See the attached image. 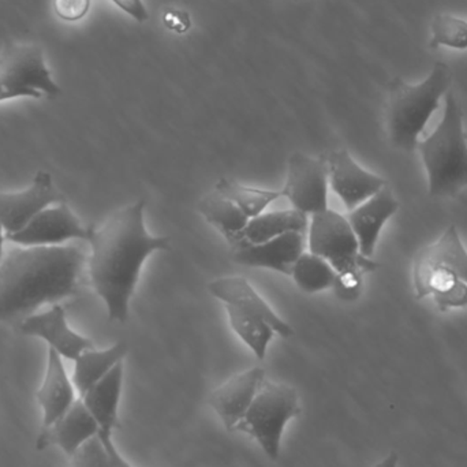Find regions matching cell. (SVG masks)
I'll list each match as a JSON object with an SVG mask.
<instances>
[{
  "label": "cell",
  "instance_id": "5bb4252c",
  "mask_svg": "<svg viewBox=\"0 0 467 467\" xmlns=\"http://www.w3.org/2000/svg\"><path fill=\"white\" fill-rule=\"evenodd\" d=\"M306 234H285L261 244L233 247V260L250 268L271 269L290 276L294 264L306 250Z\"/></svg>",
  "mask_w": 467,
  "mask_h": 467
},
{
  "label": "cell",
  "instance_id": "52a82bcc",
  "mask_svg": "<svg viewBox=\"0 0 467 467\" xmlns=\"http://www.w3.org/2000/svg\"><path fill=\"white\" fill-rule=\"evenodd\" d=\"M299 411L301 408L296 389L287 384L265 380L249 410L234 431L254 439L264 454L276 461L285 425L298 416Z\"/></svg>",
  "mask_w": 467,
  "mask_h": 467
},
{
  "label": "cell",
  "instance_id": "8fae6325",
  "mask_svg": "<svg viewBox=\"0 0 467 467\" xmlns=\"http://www.w3.org/2000/svg\"><path fill=\"white\" fill-rule=\"evenodd\" d=\"M63 202L51 174L38 171L26 189L16 193H0V224L5 235L21 232L38 213Z\"/></svg>",
  "mask_w": 467,
  "mask_h": 467
},
{
  "label": "cell",
  "instance_id": "83f0119b",
  "mask_svg": "<svg viewBox=\"0 0 467 467\" xmlns=\"http://www.w3.org/2000/svg\"><path fill=\"white\" fill-rule=\"evenodd\" d=\"M71 467H115L100 433L71 455Z\"/></svg>",
  "mask_w": 467,
  "mask_h": 467
},
{
  "label": "cell",
  "instance_id": "f546056e",
  "mask_svg": "<svg viewBox=\"0 0 467 467\" xmlns=\"http://www.w3.org/2000/svg\"><path fill=\"white\" fill-rule=\"evenodd\" d=\"M111 2L140 24L150 19L147 5H144L142 0H111Z\"/></svg>",
  "mask_w": 467,
  "mask_h": 467
},
{
  "label": "cell",
  "instance_id": "9a60e30c",
  "mask_svg": "<svg viewBox=\"0 0 467 467\" xmlns=\"http://www.w3.org/2000/svg\"><path fill=\"white\" fill-rule=\"evenodd\" d=\"M264 383L265 370L263 368H252L234 376L211 394V408L227 430H235Z\"/></svg>",
  "mask_w": 467,
  "mask_h": 467
},
{
  "label": "cell",
  "instance_id": "5b68a950",
  "mask_svg": "<svg viewBox=\"0 0 467 467\" xmlns=\"http://www.w3.org/2000/svg\"><path fill=\"white\" fill-rule=\"evenodd\" d=\"M417 150L427 170L431 196L454 197L467 188V136L462 109L452 93H447L438 128Z\"/></svg>",
  "mask_w": 467,
  "mask_h": 467
},
{
  "label": "cell",
  "instance_id": "1f68e13d",
  "mask_svg": "<svg viewBox=\"0 0 467 467\" xmlns=\"http://www.w3.org/2000/svg\"><path fill=\"white\" fill-rule=\"evenodd\" d=\"M398 463H400V457L397 452L391 451L373 467H398Z\"/></svg>",
  "mask_w": 467,
  "mask_h": 467
},
{
  "label": "cell",
  "instance_id": "ba28073f",
  "mask_svg": "<svg viewBox=\"0 0 467 467\" xmlns=\"http://www.w3.org/2000/svg\"><path fill=\"white\" fill-rule=\"evenodd\" d=\"M62 93L38 44L8 41L0 51V103L18 98L57 99Z\"/></svg>",
  "mask_w": 467,
  "mask_h": 467
},
{
  "label": "cell",
  "instance_id": "7c38bea8",
  "mask_svg": "<svg viewBox=\"0 0 467 467\" xmlns=\"http://www.w3.org/2000/svg\"><path fill=\"white\" fill-rule=\"evenodd\" d=\"M326 163L329 186L348 213L387 186L386 180L362 169L346 150H332Z\"/></svg>",
  "mask_w": 467,
  "mask_h": 467
},
{
  "label": "cell",
  "instance_id": "d4e9b609",
  "mask_svg": "<svg viewBox=\"0 0 467 467\" xmlns=\"http://www.w3.org/2000/svg\"><path fill=\"white\" fill-rule=\"evenodd\" d=\"M226 310L234 332L258 359L265 358L269 343L276 334L275 329L263 318L255 317L232 305H226Z\"/></svg>",
  "mask_w": 467,
  "mask_h": 467
},
{
  "label": "cell",
  "instance_id": "7a4b0ae2",
  "mask_svg": "<svg viewBox=\"0 0 467 467\" xmlns=\"http://www.w3.org/2000/svg\"><path fill=\"white\" fill-rule=\"evenodd\" d=\"M87 263L77 244L8 247L0 264V321L76 296Z\"/></svg>",
  "mask_w": 467,
  "mask_h": 467
},
{
  "label": "cell",
  "instance_id": "3957f363",
  "mask_svg": "<svg viewBox=\"0 0 467 467\" xmlns=\"http://www.w3.org/2000/svg\"><path fill=\"white\" fill-rule=\"evenodd\" d=\"M451 85V70L444 62H436L424 81L408 84L392 79L386 107V128L389 141L397 150L413 152L419 148L432 115Z\"/></svg>",
  "mask_w": 467,
  "mask_h": 467
},
{
  "label": "cell",
  "instance_id": "cb8c5ba5",
  "mask_svg": "<svg viewBox=\"0 0 467 467\" xmlns=\"http://www.w3.org/2000/svg\"><path fill=\"white\" fill-rule=\"evenodd\" d=\"M290 276H293L299 290L309 294L328 290L337 283V274L331 264L309 250H305L299 255Z\"/></svg>",
  "mask_w": 467,
  "mask_h": 467
},
{
  "label": "cell",
  "instance_id": "30bf717a",
  "mask_svg": "<svg viewBox=\"0 0 467 467\" xmlns=\"http://www.w3.org/2000/svg\"><path fill=\"white\" fill-rule=\"evenodd\" d=\"M89 236L90 227H85L63 202L47 208L21 232L5 235V238L18 246H60L76 239L88 241Z\"/></svg>",
  "mask_w": 467,
  "mask_h": 467
},
{
  "label": "cell",
  "instance_id": "4dcf8cb0",
  "mask_svg": "<svg viewBox=\"0 0 467 467\" xmlns=\"http://www.w3.org/2000/svg\"><path fill=\"white\" fill-rule=\"evenodd\" d=\"M103 438L104 443H106L107 449H109V454H111L112 461H114L115 467H133L125 458L122 457L119 451H118L117 446H115L114 441H112V435H107V433H100Z\"/></svg>",
  "mask_w": 467,
  "mask_h": 467
},
{
  "label": "cell",
  "instance_id": "f1b7e54d",
  "mask_svg": "<svg viewBox=\"0 0 467 467\" xmlns=\"http://www.w3.org/2000/svg\"><path fill=\"white\" fill-rule=\"evenodd\" d=\"M90 0H54V10L60 19L79 21L89 11Z\"/></svg>",
  "mask_w": 467,
  "mask_h": 467
},
{
  "label": "cell",
  "instance_id": "d6986e66",
  "mask_svg": "<svg viewBox=\"0 0 467 467\" xmlns=\"http://www.w3.org/2000/svg\"><path fill=\"white\" fill-rule=\"evenodd\" d=\"M76 387L68 378L62 357L48 348L46 375L37 391V402L43 411V428L51 427L67 413L76 403Z\"/></svg>",
  "mask_w": 467,
  "mask_h": 467
},
{
  "label": "cell",
  "instance_id": "6da1fadb",
  "mask_svg": "<svg viewBox=\"0 0 467 467\" xmlns=\"http://www.w3.org/2000/svg\"><path fill=\"white\" fill-rule=\"evenodd\" d=\"M145 202L115 211L98 229H90L88 258L90 282L111 321H128L129 305L142 265L152 253L167 250L170 238L150 235L145 226Z\"/></svg>",
  "mask_w": 467,
  "mask_h": 467
},
{
  "label": "cell",
  "instance_id": "44dd1931",
  "mask_svg": "<svg viewBox=\"0 0 467 467\" xmlns=\"http://www.w3.org/2000/svg\"><path fill=\"white\" fill-rule=\"evenodd\" d=\"M310 218L299 211L285 210L275 213H263L255 218L250 219L244 227L238 242L233 247L239 244H261L271 241L277 236L291 233L307 234Z\"/></svg>",
  "mask_w": 467,
  "mask_h": 467
},
{
  "label": "cell",
  "instance_id": "603a6c76",
  "mask_svg": "<svg viewBox=\"0 0 467 467\" xmlns=\"http://www.w3.org/2000/svg\"><path fill=\"white\" fill-rule=\"evenodd\" d=\"M199 213L232 246L238 242L250 221L235 202L216 189L200 200Z\"/></svg>",
  "mask_w": 467,
  "mask_h": 467
},
{
  "label": "cell",
  "instance_id": "d6a6232c",
  "mask_svg": "<svg viewBox=\"0 0 467 467\" xmlns=\"http://www.w3.org/2000/svg\"><path fill=\"white\" fill-rule=\"evenodd\" d=\"M7 241L5 238V232L3 229L2 224H0V264H2L3 257H5V242Z\"/></svg>",
  "mask_w": 467,
  "mask_h": 467
},
{
  "label": "cell",
  "instance_id": "7402d4cb",
  "mask_svg": "<svg viewBox=\"0 0 467 467\" xmlns=\"http://www.w3.org/2000/svg\"><path fill=\"white\" fill-rule=\"evenodd\" d=\"M126 353H128V345L123 342L117 343L104 350L90 348V350L84 351L74 361L76 365H74L73 378H71L79 398L90 387L100 381L112 368L117 367L119 362H123Z\"/></svg>",
  "mask_w": 467,
  "mask_h": 467
},
{
  "label": "cell",
  "instance_id": "e0dca14e",
  "mask_svg": "<svg viewBox=\"0 0 467 467\" xmlns=\"http://www.w3.org/2000/svg\"><path fill=\"white\" fill-rule=\"evenodd\" d=\"M398 210L400 202L387 185L346 216L358 239L359 250L365 257L372 258L375 254L381 230Z\"/></svg>",
  "mask_w": 467,
  "mask_h": 467
},
{
  "label": "cell",
  "instance_id": "484cf974",
  "mask_svg": "<svg viewBox=\"0 0 467 467\" xmlns=\"http://www.w3.org/2000/svg\"><path fill=\"white\" fill-rule=\"evenodd\" d=\"M215 189L235 202L241 208L242 213L249 219L265 213L266 208L272 202L283 197L282 191H264V189L250 188V186L242 185V183L227 180V178H221L219 182L216 183Z\"/></svg>",
  "mask_w": 467,
  "mask_h": 467
},
{
  "label": "cell",
  "instance_id": "4fadbf2b",
  "mask_svg": "<svg viewBox=\"0 0 467 467\" xmlns=\"http://www.w3.org/2000/svg\"><path fill=\"white\" fill-rule=\"evenodd\" d=\"M26 337H38L54 348L62 358L76 361L84 351L95 348L89 337H82L68 326L62 305H52L46 312L27 316L19 327Z\"/></svg>",
  "mask_w": 467,
  "mask_h": 467
},
{
  "label": "cell",
  "instance_id": "9c48e42d",
  "mask_svg": "<svg viewBox=\"0 0 467 467\" xmlns=\"http://www.w3.org/2000/svg\"><path fill=\"white\" fill-rule=\"evenodd\" d=\"M328 186L326 159L312 158L302 152H294L288 158L282 196L294 210L309 218L328 210Z\"/></svg>",
  "mask_w": 467,
  "mask_h": 467
},
{
  "label": "cell",
  "instance_id": "2e32d148",
  "mask_svg": "<svg viewBox=\"0 0 467 467\" xmlns=\"http://www.w3.org/2000/svg\"><path fill=\"white\" fill-rule=\"evenodd\" d=\"M208 291L219 301L238 307L255 317L263 318L275 329L279 337L288 339L293 337L294 329L285 323L266 304L265 299L250 285L249 280L242 276L219 277L208 285Z\"/></svg>",
  "mask_w": 467,
  "mask_h": 467
},
{
  "label": "cell",
  "instance_id": "277c9868",
  "mask_svg": "<svg viewBox=\"0 0 467 467\" xmlns=\"http://www.w3.org/2000/svg\"><path fill=\"white\" fill-rule=\"evenodd\" d=\"M416 298L432 296L441 312L467 306V250L452 224L414 258Z\"/></svg>",
  "mask_w": 467,
  "mask_h": 467
},
{
  "label": "cell",
  "instance_id": "8992f818",
  "mask_svg": "<svg viewBox=\"0 0 467 467\" xmlns=\"http://www.w3.org/2000/svg\"><path fill=\"white\" fill-rule=\"evenodd\" d=\"M306 238L309 252L331 264L337 283L346 290H356L361 285L362 275L379 268L378 263L362 254L348 218L337 211L328 208L310 216Z\"/></svg>",
  "mask_w": 467,
  "mask_h": 467
},
{
  "label": "cell",
  "instance_id": "ac0fdd59",
  "mask_svg": "<svg viewBox=\"0 0 467 467\" xmlns=\"http://www.w3.org/2000/svg\"><path fill=\"white\" fill-rule=\"evenodd\" d=\"M99 433L100 427L79 398L62 419L57 420L51 427L43 428L36 441V447L41 451L48 447L57 446L66 455L71 457L82 444Z\"/></svg>",
  "mask_w": 467,
  "mask_h": 467
},
{
  "label": "cell",
  "instance_id": "ffe728a7",
  "mask_svg": "<svg viewBox=\"0 0 467 467\" xmlns=\"http://www.w3.org/2000/svg\"><path fill=\"white\" fill-rule=\"evenodd\" d=\"M123 375L125 367L123 362H119L81 397L82 402L100 427V433L112 435L119 425L118 411L122 395Z\"/></svg>",
  "mask_w": 467,
  "mask_h": 467
},
{
  "label": "cell",
  "instance_id": "4316f807",
  "mask_svg": "<svg viewBox=\"0 0 467 467\" xmlns=\"http://www.w3.org/2000/svg\"><path fill=\"white\" fill-rule=\"evenodd\" d=\"M431 47L467 49V22L450 14H438L431 25Z\"/></svg>",
  "mask_w": 467,
  "mask_h": 467
}]
</instances>
